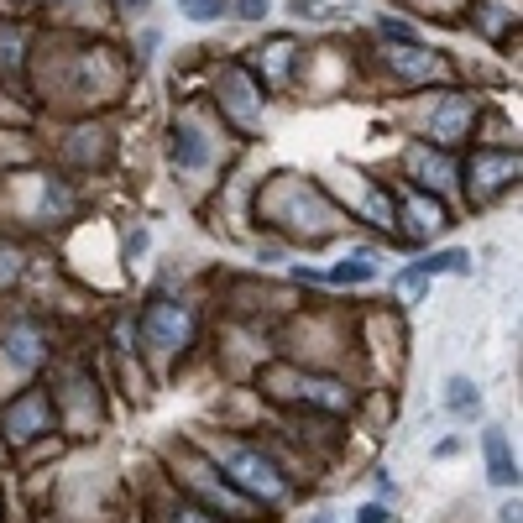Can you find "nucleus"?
<instances>
[{"label": "nucleus", "mask_w": 523, "mask_h": 523, "mask_svg": "<svg viewBox=\"0 0 523 523\" xmlns=\"http://www.w3.org/2000/svg\"><path fill=\"white\" fill-rule=\"evenodd\" d=\"M262 84H257V74L246 63H225L220 68V79H215V105H220V116L225 121H236L241 131H252L257 126V116H262Z\"/></svg>", "instance_id": "7ed1b4c3"}, {"label": "nucleus", "mask_w": 523, "mask_h": 523, "mask_svg": "<svg viewBox=\"0 0 523 523\" xmlns=\"http://www.w3.org/2000/svg\"><path fill=\"white\" fill-rule=\"evenodd\" d=\"M445 408H450V419H476V414H482V393H476V382L471 377H450L445 382Z\"/></svg>", "instance_id": "4468645a"}, {"label": "nucleus", "mask_w": 523, "mask_h": 523, "mask_svg": "<svg viewBox=\"0 0 523 523\" xmlns=\"http://www.w3.org/2000/svg\"><path fill=\"white\" fill-rule=\"evenodd\" d=\"M0 429H6L11 445H32L37 435H48L53 429V398L42 388H27L21 398L6 403V414H0Z\"/></svg>", "instance_id": "20e7f679"}, {"label": "nucleus", "mask_w": 523, "mask_h": 523, "mask_svg": "<svg viewBox=\"0 0 523 523\" xmlns=\"http://www.w3.org/2000/svg\"><path fill=\"white\" fill-rule=\"evenodd\" d=\"M16 272H21V252H16V246H0V288H6Z\"/></svg>", "instance_id": "aec40b11"}, {"label": "nucleus", "mask_w": 523, "mask_h": 523, "mask_svg": "<svg viewBox=\"0 0 523 523\" xmlns=\"http://www.w3.org/2000/svg\"><path fill=\"white\" fill-rule=\"evenodd\" d=\"M414 168L419 173H429L424 184H435V189H450V163L440 152H429V147H414Z\"/></svg>", "instance_id": "dca6fc26"}, {"label": "nucleus", "mask_w": 523, "mask_h": 523, "mask_svg": "<svg viewBox=\"0 0 523 523\" xmlns=\"http://www.w3.org/2000/svg\"><path fill=\"white\" fill-rule=\"evenodd\" d=\"M482 450H487V482L492 487H518V461H513V445H508L503 429H487Z\"/></svg>", "instance_id": "9b49d317"}, {"label": "nucleus", "mask_w": 523, "mask_h": 523, "mask_svg": "<svg viewBox=\"0 0 523 523\" xmlns=\"http://www.w3.org/2000/svg\"><path fill=\"white\" fill-rule=\"evenodd\" d=\"M110 6H116V11H126V16H131V11H147V0H110Z\"/></svg>", "instance_id": "4be33fe9"}, {"label": "nucleus", "mask_w": 523, "mask_h": 523, "mask_svg": "<svg viewBox=\"0 0 523 523\" xmlns=\"http://www.w3.org/2000/svg\"><path fill=\"white\" fill-rule=\"evenodd\" d=\"M204 450L225 466V482H231L246 503H267V508H278L283 497H288V482H283V471L272 466L262 450H252V445H241V440H204Z\"/></svg>", "instance_id": "f257e3e1"}, {"label": "nucleus", "mask_w": 523, "mask_h": 523, "mask_svg": "<svg viewBox=\"0 0 523 523\" xmlns=\"http://www.w3.org/2000/svg\"><path fill=\"white\" fill-rule=\"evenodd\" d=\"M356 523H388V508H382V503H367V508L356 513Z\"/></svg>", "instance_id": "412c9836"}, {"label": "nucleus", "mask_w": 523, "mask_h": 523, "mask_svg": "<svg viewBox=\"0 0 523 523\" xmlns=\"http://www.w3.org/2000/svg\"><path fill=\"white\" fill-rule=\"evenodd\" d=\"M42 356H48V346H42V335H37V325H11L6 330V361L11 367H21V372H32V367H42Z\"/></svg>", "instance_id": "f8f14e48"}, {"label": "nucleus", "mask_w": 523, "mask_h": 523, "mask_svg": "<svg viewBox=\"0 0 523 523\" xmlns=\"http://www.w3.org/2000/svg\"><path fill=\"white\" fill-rule=\"evenodd\" d=\"M382 63H388V74H393L398 84H429V79H445V58H440L435 48H424V42H388Z\"/></svg>", "instance_id": "423d86ee"}, {"label": "nucleus", "mask_w": 523, "mask_h": 523, "mask_svg": "<svg viewBox=\"0 0 523 523\" xmlns=\"http://www.w3.org/2000/svg\"><path fill=\"white\" fill-rule=\"evenodd\" d=\"M231 16L236 21H267L272 16V0H231Z\"/></svg>", "instance_id": "6ab92c4d"}, {"label": "nucleus", "mask_w": 523, "mask_h": 523, "mask_svg": "<svg viewBox=\"0 0 523 523\" xmlns=\"http://www.w3.org/2000/svg\"><path fill=\"white\" fill-rule=\"evenodd\" d=\"M503 523H523V518H518V497H513V503L503 508Z\"/></svg>", "instance_id": "5701e85b"}, {"label": "nucleus", "mask_w": 523, "mask_h": 523, "mask_svg": "<svg viewBox=\"0 0 523 523\" xmlns=\"http://www.w3.org/2000/svg\"><path fill=\"white\" fill-rule=\"evenodd\" d=\"M152 523H220V513H210L204 503H168L152 513Z\"/></svg>", "instance_id": "2eb2a0df"}, {"label": "nucleus", "mask_w": 523, "mask_h": 523, "mask_svg": "<svg viewBox=\"0 0 523 523\" xmlns=\"http://www.w3.org/2000/svg\"><path fill=\"white\" fill-rule=\"evenodd\" d=\"M293 63H299V48H293V37H272L267 48H257V58L246 63L257 74L262 89H283L293 79Z\"/></svg>", "instance_id": "1a4fd4ad"}, {"label": "nucleus", "mask_w": 523, "mask_h": 523, "mask_svg": "<svg viewBox=\"0 0 523 523\" xmlns=\"http://www.w3.org/2000/svg\"><path fill=\"white\" fill-rule=\"evenodd\" d=\"M314 523H330V518H314Z\"/></svg>", "instance_id": "b1692460"}, {"label": "nucleus", "mask_w": 523, "mask_h": 523, "mask_svg": "<svg viewBox=\"0 0 523 523\" xmlns=\"http://www.w3.org/2000/svg\"><path fill=\"white\" fill-rule=\"evenodd\" d=\"M178 11H184L189 21H220V16H231V0H178Z\"/></svg>", "instance_id": "f3484780"}, {"label": "nucleus", "mask_w": 523, "mask_h": 523, "mask_svg": "<svg viewBox=\"0 0 523 523\" xmlns=\"http://www.w3.org/2000/svg\"><path fill=\"white\" fill-rule=\"evenodd\" d=\"M440 272H471V257H466V252H456V246H450V252H429L424 262H414V267L403 272L398 288H403V293H419L429 278H440Z\"/></svg>", "instance_id": "9d476101"}, {"label": "nucleus", "mask_w": 523, "mask_h": 523, "mask_svg": "<svg viewBox=\"0 0 523 523\" xmlns=\"http://www.w3.org/2000/svg\"><path fill=\"white\" fill-rule=\"evenodd\" d=\"M142 346L147 351H163V356H173V351H184L189 340H194V309L189 304H178V299H152L147 309H142Z\"/></svg>", "instance_id": "f03ea898"}, {"label": "nucleus", "mask_w": 523, "mask_h": 523, "mask_svg": "<svg viewBox=\"0 0 523 523\" xmlns=\"http://www.w3.org/2000/svg\"><path fill=\"white\" fill-rule=\"evenodd\" d=\"M288 11L299 21H335L340 6H330V0H288Z\"/></svg>", "instance_id": "a211bd4d"}, {"label": "nucleus", "mask_w": 523, "mask_h": 523, "mask_svg": "<svg viewBox=\"0 0 523 523\" xmlns=\"http://www.w3.org/2000/svg\"><path fill=\"white\" fill-rule=\"evenodd\" d=\"M471 121H476V95H466V89H445V95L429 105V142L456 147V142L471 136Z\"/></svg>", "instance_id": "39448f33"}, {"label": "nucleus", "mask_w": 523, "mask_h": 523, "mask_svg": "<svg viewBox=\"0 0 523 523\" xmlns=\"http://www.w3.org/2000/svg\"><path fill=\"white\" fill-rule=\"evenodd\" d=\"M466 173H471V199H476V204H487L492 194H503L513 178H518V152H508V147H497V152H476L471 163H466Z\"/></svg>", "instance_id": "0eeeda50"}, {"label": "nucleus", "mask_w": 523, "mask_h": 523, "mask_svg": "<svg viewBox=\"0 0 523 523\" xmlns=\"http://www.w3.org/2000/svg\"><path fill=\"white\" fill-rule=\"evenodd\" d=\"M403 210H408V220H414V236H435V231H445V225H450L445 204L440 199H424L419 189L403 194Z\"/></svg>", "instance_id": "ddd939ff"}, {"label": "nucleus", "mask_w": 523, "mask_h": 523, "mask_svg": "<svg viewBox=\"0 0 523 523\" xmlns=\"http://www.w3.org/2000/svg\"><path fill=\"white\" fill-rule=\"evenodd\" d=\"M168 157H173L178 173H204V168H210V157H215V142L204 136V126L194 116H178L173 131H168Z\"/></svg>", "instance_id": "6e6552de"}]
</instances>
